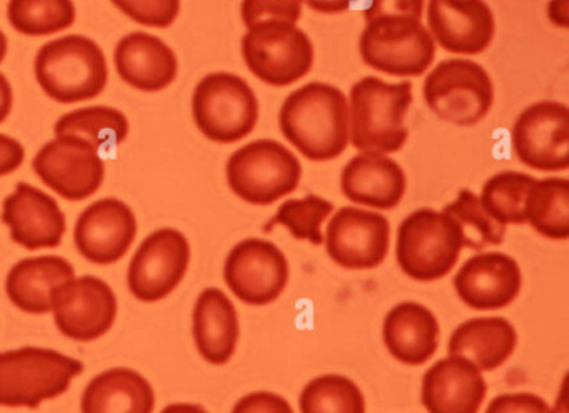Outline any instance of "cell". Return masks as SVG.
Listing matches in <instances>:
<instances>
[{"instance_id":"1","label":"cell","mask_w":569,"mask_h":413,"mask_svg":"<svg viewBox=\"0 0 569 413\" xmlns=\"http://www.w3.org/2000/svg\"><path fill=\"white\" fill-rule=\"evenodd\" d=\"M279 129L311 162L338 159L349 145L348 97L331 83H306L286 97Z\"/></svg>"},{"instance_id":"2","label":"cell","mask_w":569,"mask_h":413,"mask_svg":"<svg viewBox=\"0 0 569 413\" xmlns=\"http://www.w3.org/2000/svg\"><path fill=\"white\" fill-rule=\"evenodd\" d=\"M411 103L409 80L388 83L362 77L349 92V142L359 152H399L408 142L405 119Z\"/></svg>"},{"instance_id":"3","label":"cell","mask_w":569,"mask_h":413,"mask_svg":"<svg viewBox=\"0 0 569 413\" xmlns=\"http://www.w3.org/2000/svg\"><path fill=\"white\" fill-rule=\"evenodd\" d=\"M36 79L58 103L96 99L108 87L109 67L104 50L89 37L64 36L39 49Z\"/></svg>"},{"instance_id":"4","label":"cell","mask_w":569,"mask_h":413,"mask_svg":"<svg viewBox=\"0 0 569 413\" xmlns=\"http://www.w3.org/2000/svg\"><path fill=\"white\" fill-rule=\"evenodd\" d=\"M84 363L52 349L22 346L0 352V406L38 409L68 392Z\"/></svg>"},{"instance_id":"5","label":"cell","mask_w":569,"mask_h":413,"mask_svg":"<svg viewBox=\"0 0 569 413\" xmlns=\"http://www.w3.org/2000/svg\"><path fill=\"white\" fill-rule=\"evenodd\" d=\"M462 249V233L452 216L432 209H419L399 225L396 260L409 279L436 282L455 269Z\"/></svg>"},{"instance_id":"6","label":"cell","mask_w":569,"mask_h":413,"mask_svg":"<svg viewBox=\"0 0 569 413\" xmlns=\"http://www.w3.org/2000/svg\"><path fill=\"white\" fill-rule=\"evenodd\" d=\"M226 177L239 199L251 205H272L298 189L302 165L288 147L259 139L229 157Z\"/></svg>"},{"instance_id":"7","label":"cell","mask_w":569,"mask_h":413,"mask_svg":"<svg viewBox=\"0 0 569 413\" xmlns=\"http://www.w3.org/2000/svg\"><path fill=\"white\" fill-rule=\"evenodd\" d=\"M192 117L206 139L216 143L241 142L259 120V100L242 77L212 72L202 77L192 93Z\"/></svg>"},{"instance_id":"8","label":"cell","mask_w":569,"mask_h":413,"mask_svg":"<svg viewBox=\"0 0 569 413\" xmlns=\"http://www.w3.org/2000/svg\"><path fill=\"white\" fill-rule=\"evenodd\" d=\"M241 50L252 75L271 87L292 85L308 75L316 57L308 33L286 20H264L249 27Z\"/></svg>"},{"instance_id":"9","label":"cell","mask_w":569,"mask_h":413,"mask_svg":"<svg viewBox=\"0 0 569 413\" xmlns=\"http://www.w3.org/2000/svg\"><path fill=\"white\" fill-rule=\"evenodd\" d=\"M426 103L438 119L472 127L486 119L495 103V85L485 67L468 59L439 62L422 87Z\"/></svg>"},{"instance_id":"10","label":"cell","mask_w":569,"mask_h":413,"mask_svg":"<svg viewBox=\"0 0 569 413\" xmlns=\"http://www.w3.org/2000/svg\"><path fill=\"white\" fill-rule=\"evenodd\" d=\"M362 62L395 77H419L435 62L436 42L421 20L382 17L366 23L359 37Z\"/></svg>"},{"instance_id":"11","label":"cell","mask_w":569,"mask_h":413,"mask_svg":"<svg viewBox=\"0 0 569 413\" xmlns=\"http://www.w3.org/2000/svg\"><path fill=\"white\" fill-rule=\"evenodd\" d=\"M51 312L62 335L76 342H94L114 325L118 296L99 276H74L52 290Z\"/></svg>"},{"instance_id":"12","label":"cell","mask_w":569,"mask_h":413,"mask_svg":"<svg viewBox=\"0 0 569 413\" xmlns=\"http://www.w3.org/2000/svg\"><path fill=\"white\" fill-rule=\"evenodd\" d=\"M42 183L69 202H81L101 189L104 160L96 145L76 135H56L32 160Z\"/></svg>"},{"instance_id":"13","label":"cell","mask_w":569,"mask_h":413,"mask_svg":"<svg viewBox=\"0 0 569 413\" xmlns=\"http://www.w3.org/2000/svg\"><path fill=\"white\" fill-rule=\"evenodd\" d=\"M512 150L522 165L539 172L569 169V109L555 100L526 107L511 130Z\"/></svg>"},{"instance_id":"14","label":"cell","mask_w":569,"mask_h":413,"mask_svg":"<svg viewBox=\"0 0 569 413\" xmlns=\"http://www.w3.org/2000/svg\"><path fill=\"white\" fill-rule=\"evenodd\" d=\"M191 263L188 236L176 229H159L142 240L128 270V285L136 299L159 302L184 280Z\"/></svg>"},{"instance_id":"15","label":"cell","mask_w":569,"mask_h":413,"mask_svg":"<svg viewBox=\"0 0 569 413\" xmlns=\"http://www.w3.org/2000/svg\"><path fill=\"white\" fill-rule=\"evenodd\" d=\"M224 280L241 302L252 306L269 305L288 286L289 262L284 252L269 240H241L226 259Z\"/></svg>"},{"instance_id":"16","label":"cell","mask_w":569,"mask_h":413,"mask_svg":"<svg viewBox=\"0 0 569 413\" xmlns=\"http://www.w3.org/2000/svg\"><path fill=\"white\" fill-rule=\"evenodd\" d=\"M391 225L382 213L342 206L326 229V252L348 270L378 269L389 252Z\"/></svg>"},{"instance_id":"17","label":"cell","mask_w":569,"mask_h":413,"mask_svg":"<svg viewBox=\"0 0 569 413\" xmlns=\"http://www.w3.org/2000/svg\"><path fill=\"white\" fill-rule=\"evenodd\" d=\"M138 219L128 203L119 199H101L79 215L74 242L79 253L96 265L119 262L134 243Z\"/></svg>"},{"instance_id":"18","label":"cell","mask_w":569,"mask_h":413,"mask_svg":"<svg viewBox=\"0 0 569 413\" xmlns=\"http://www.w3.org/2000/svg\"><path fill=\"white\" fill-rule=\"evenodd\" d=\"M428 30L442 49L478 56L492 43L495 13L485 0H428Z\"/></svg>"},{"instance_id":"19","label":"cell","mask_w":569,"mask_h":413,"mask_svg":"<svg viewBox=\"0 0 569 413\" xmlns=\"http://www.w3.org/2000/svg\"><path fill=\"white\" fill-rule=\"evenodd\" d=\"M2 222L11 230V239L32 252L61 245L68 229L54 197L26 182H19L14 192L6 197Z\"/></svg>"},{"instance_id":"20","label":"cell","mask_w":569,"mask_h":413,"mask_svg":"<svg viewBox=\"0 0 569 413\" xmlns=\"http://www.w3.org/2000/svg\"><path fill=\"white\" fill-rule=\"evenodd\" d=\"M456 293L472 310H501L511 305L521 292L518 262L501 252L471 256L456 273Z\"/></svg>"},{"instance_id":"21","label":"cell","mask_w":569,"mask_h":413,"mask_svg":"<svg viewBox=\"0 0 569 413\" xmlns=\"http://www.w3.org/2000/svg\"><path fill=\"white\" fill-rule=\"evenodd\" d=\"M486 393L481 370L461 355L438 360L422 379L421 400L428 413H479Z\"/></svg>"},{"instance_id":"22","label":"cell","mask_w":569,"mask_h":413,"mask_svg":"<svg viewBox=\"0 0 569 413\" xmlns=\"http://www.w3.org/2000/svg\"><path fill=\"white\" fill-rule=\"evenodd\" d=\"M406 187L405 170L385 153L361 152L346 163L341 173L346 199L371 209H396L405 197Z\"/></svg>"},{"instance_id":"23","label":"cell","mask_w":569,"mask_h":413,"mask_svg":"<svg viewBox=\"0 0 569 413\" xmlns=\"http://www.w3.org/2000/svg\"><path fill=\"white\" fill-rule=\"evenodd\" d=\"M119 77L141 92H161L178 77L174 50L148 32H132L119 40L114 50Z\"/></svg>"},{"instance_id":"24","label":"cell","mask_w":569,"mask_h":413,"mask_svg":"<svg viewBox=\"0 0 569 413\" xmlns=\"http://www.w3.org/2000/svg\"><path fill=\"white\" fill-rule=\"evenodd\" d=\"M192 335L199 355L211 365H226L239 342V316L234 303L222 290H202L192 312Z\"/></svg>"},{"instance_id":"25","label":"cell","mask_w":569,"mask_h":413,"mask_svg":"<svg viewBox=\"0 0 569 413\" xmlns=\"http://www.w3.org/2000/svg\"><path fill=\"white\" fill-rule=\"evenodd\" d=\"M386 349L398 362L418 366L435 356L439 345V323L428 306L402 302L392 306L382 323Z\"/></svg>"},{"instance_id":"26","label":"cell","mask_w":569,"mask_h":413,"mask_svg":"<svg viewBox=\"0 0 569 413\" xmlns=\"http://www.w3.org/2000/svg\"><path fill=\"white\" fill-rule=\"evenodd\" d=\"M74 276V266L62 256H31L12 266L6 279V293L22 312L42 315L51 312L52 290Z\"/></svg>"},{"instance_id":"27","label":"cell","mask_w":569,"mask_h":413,"mask_svg":"<svg viewBox=\"0 0 569 413\" xmlns=\"http://www.w3.org/2000/svg\"><path fill=\"white\" fill-rule=\"evenodd\" d=\"M154 406V389L149 380L126 366L96 375L81 399V413H152Z\"/></svg>"},{"instance_id":"28","label":"cell","mask_w":569,"mask_h":413,"mask_svg":"<svg viewBox=\"0 0 569 413\" xmlns=\"http://www.w3.org/2000/svg\"><path fill=\"white\" fill-rule=\"evenodd\" d=\"M518 345V333L502 316H479L462 322L448 343L449 355L471 360L481 372H491L508 362Z\"/></svg>"},{"instance_id":"29","label":"cell","mask_w":569,"mask_h":413,"mask_svg":"<svg viewBox=\"0 0 569 413\" xmlns=\"http://www.w3.org/2000/svg\"><path fill=\"white\" fill-rule=\"evenodd\" d=\"M526 223L549 240L569 239V180H535L525 199Z\"/></svg>"},{"instance_id":"30","label":"cell","mask_w":569,"mask_h":413,"mask_svg":"<svg viewBox=\"0 0 569 413\" xmlns=\"http://www.w3.org/2000/svg\"><path fill=\"white\" fill-rule=\"evenodd\" d=\"M129 120L114 107H84L66 113L56 123V135H76L98 149H109L124 142L129 135Z\"/></svg>"},{"instance_id":"31","label":"cell","mask_w":569,"mask_h":413,"mask_svg":"<svg viewBox=\"0 0 569 413\" xmlns=\"http://www.w3.org/2000/svg\"><path fill=\"white\" fill-rule=\"evenodd\" d=\"M8 19L22 36L48 37L76 22L72 0H9Z\"/></svg>"},{"instance_id":"32","label":"cell","mask_w":569,"mask_h":413,"mask_svg":"<svg viewBox=\"0 0 569 413\" xmlns=\"http://www.w3.org/2000/svg\"><path fill=\"white\" fill-rule=\"evenodd\" d=\"M301 413H366L361 389L338 373L316 376L299 396Z\"/></svg>"},{"instance_id":"33","label":"cell","mask_w":569,"mask_h":413,"mask_svg":"<svg viewBox=\"0 0 569 413\" xmlns=\"http://www.w3.org/2000/svg\"><path fill=\"white\" fill-rule=\"evenodd\" d=\"M535 180V177L516 170L496 173L482 187L479 202L496 222L502 225H522L526 223V193Z\"/></svg>"},{"instance_id":"34","label":"cell","mask_w":569,"mask_h":413,"mask_svg":"<svg viewBox=\"0 0 569 413\" xmlns=\"http://www.w3.org/2000/svg\"><path fill=\"white\" fill-rule=\"evenodd\" d=\"M442 212L448 213L458 223L466 249L482 250L505 242L506 225L496 222L482 209L479 197L471 190H461L455 202L446 205Z\"/></svg>"},{"instance_id":"35","label":"cell","mask_w":569,"mask_h":413,"mask_svg":"<svg viewBox=\"0 0 569 413\" xmlns=\"http://www.w3.org/2000/svg\"><path fill=\"white\" fill-rule=\"evenodd\" d=\"M332 210L335 203L312 193L305 199L286 200L264 230L271 232L272 226L282 225L296 240H308L312 245H321L325 242L322 223L329 219Z\"/></svg>"},{"instance_id":"36","label":"cell","mask_w":569,"mask_h":413,"mask_svg":"<svg viewBox=\"0 0 569 413\" xmlns=\"http://www.w3.org/2000/svg\"><path fill=\"white\" fill-rule=\"evenodd\" d=\"M122 13L146 27L168 29L178 20L181 0H111Z\"/></svg>"},{"instance_id":"37","label":"cell","mask_w":569,"mask_h":413,"mask_svg":"<svg viewBox=\"0 0 569 413\" xmlns=\"http://www.w3.org/2000/svg\"><path fill=\"white\" fill-rule=\"evenodd\" d=\"M302 16V0H242L241 17L246 29L264 20H286L298 23Z\"/></svg>"},{"instance_id":"38","label":"cell","mask_w":569,"mask_h":413,"mask_svg":"<svg viewBox=\"0 0 569 413\" xmlns=\"http://www.w3.org/2000/svg\"><path fill=\"white\" fill-rule=\"evenodd\" d=\"M551 406L535 393H505L489 402L485 413H549Z\"/></svg>"},{"instance_id":"39","label":"cell","mask_w":569,"mask_h":413,"mask_svg":"<svg viewBox=\"0 0 569 413\" xmlns=\"http://www.w3.org/2000/svg\"><path fill=\"white\" fill-rule=\"evenodd\" d=\"M426 0H371L365 10L366 23L382 17H409L421 20Z\"/></svg>"},{"instance_id":"40","label":"cell","mask_w":569,"mask_h":413,"mask_svg":"<svg viewBox=\"0 0 569 413\" xmlns=\"http://www.w3.org/2000/svg\"><path fill=\"white\" fill-rule=\"evenodd\" d=\"M231 413H295L284 396L272 392H252L242 396Z\"/></svg>"},{"instance_id":"41","label":"cell","mask_w":569,"mask_h":413,"mask_svg":"<svg viewBox=\"0 0 569 413\" xmlns=\"http://www.w3.org/2000/svg\"><path fill=\"white\" fill-rule=\"evenodd\" d=\"M26 150L14 137L0 133V177L11 175L24 163Z\"/></svg>"},{"instance_id":"42","label":"cell","mask_w":569,"mask_h":413,"mask_svg":"<svg viewBox=\"0 0 569 413\" xmlns=\"http://www.w3.org/2000/svg\"><path fill=\"white\" fill-rule=\"evenodd\" d=\"M306 6L311 7L319 13H342L351 9L352 3L358 0H302Z\"/></svg>"},{"instance_id":"43","label":"cell","mask_w":569,"mask_h":413,"mask_svg":"<svg viewBox=\"0 0 569 413\" xmlns=\"http://www.w3.org/2000/svg\"><path fill=\"white\" fill-rule=\"evenodd\" d=\"M14 107V90L8 77L0 72V123H4Z\"/></svg>"},{"instance_id":"44","label":"cell","mask_w":569,"mask_h":413,"mask_svg":"<svg viewBox=\"0 0 569 413\" xmlns=\"http://www.w3.org/2000/svg\"><path fill=\"white\" fill-rule=\"evenodd\" d=\"M548 17L552 26L569 29V0H549Z\"/></svg>"},{"instance_id":"45","label":"cell","mask_w":569,"mask_h":413,"mask_svg":"<svg viewBox=\"0 0 569 413\" xmlns=\"http://www.w3.org/2000/svg\"><path fill=\"white\" fill-rule=\"evenodd\" d=\"M549 413H569L568 410V375L562 380L561 389H559L558 399H556L555 406L549 410Z\"/></svg>"},{"instance_id":"46","label":"cell","mask_w":569,"mask_h":413,"mask_svg":"<svg viewBox=\"0 0 569 413\" xmlns=\"http://www.w3.org/2000/svg\"><path fill=\"white\" fill-rule=\"evenodd\" d=\"M161 413H209L208 410L202 409L201 405L194 403H172L166 406Z\"/></svg>"},{"instance_id":"47","label":"cell","mask_w":569,"mask_h":413,"mask_svg":"<svg viewBox=\"0 0 569 413\" xmlns=\"http://www.w3.org/2000/svg\"><path fill=\"white\" fill-rule=\"evenodd\" d=\"M8 37H6V33L0 29V63L4 62L6 56H8Z\"/></svg>"}]
</instances>
